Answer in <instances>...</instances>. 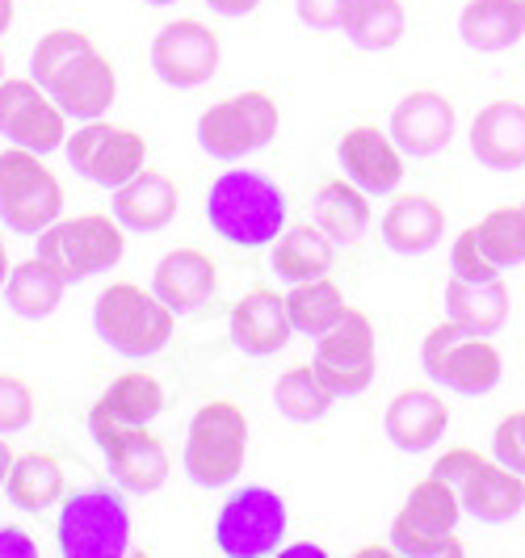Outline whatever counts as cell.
Masks as SVG:
<instances>
[{"label": "cell", "mask_w": 525, "mask_h": 558, "mask_svg": "<svg viewBox=\"0 0 525 558\" xmlns=\"http://www.w3.org/2000/svg\"><path fill=\"white\" fill-rule=\"evenodd\" d=\"M63 215V185L38 151L9 143L0 151V223L13 235H43Z\"/></svg>", "instance_id": "obj_8"}, {"label": "cell", "mask_w": 525, "mask_h": 558, "mask_svg": "<svg viewBox=\"0 0 525 558\" xmlns=\"http://www.w3.org/2000/svg\"><path fill=\"white\" fill-rule=\"evenodd\" d=\"M479 248L492 256L500 274L525 260V206H500L475 223Z\"/></svg>", "instance_id": "obj_36"}, {"label": "cell", "mask_w": 525, "mask_h": 558, "mask_svg": "<svg viewBox=\"0 0 525 558\" xmlns=\"http://www.w3.org/2000/svg\"><path fill=\"white\" fill-rule=\"evenodd\" d=\"M336 160L345 168V177L366 190V194H395L404 181V151L391 140V131L379 126H354L336 143Z\"/></svg>", "instance_id": "obj_18"}, {"label": "cell", "mask_w": 525, "mask_h": 558, "mask_svg": "<svg viewBox=\"0 0 525 558\" xmlns=\"http://www.w3.org/2000/svg\"><path fill=\"white\" fill-rule=\"evenodd\" d=\"M463 500L445 478H420L391 521V550L404 558H463L467 546L454 537Z\"/></svg>", "instance_id": "obj_5"}, {"label": "cell", "mask_w": 525, "mask_h": 558, "mask_svg": "<svg viewBox=\"0 0 525 558\" xmlns=\"http://www.w3.org/2000/svg\"><path fill=\"white\" fill-rule=\"evenodd\" d=\"M29 76L76 122L102 118L118 97V72H114L110 56H102V47L84 29L63 26L43 34L29 56Z\"/></svg>", "instance_id": "obj_1"}, {"label": "cell", "mask_w": 525, "mask_h": 558, "mask_svg": "<svg viewBox=\"0 0 525 558\" xmlns=\"http://www.w3.org/2000/svg\"><path fill=\"white\" fill-rule=\"evenodd\" d=\"M165 412V387L143 374V369H127L118 374L110 387L102 391V399L93 403L88 412V433L93 441H110L114 433L122 428H139V424H152V420Z\"/></svg>", "instance_id": "obj_17"}, {"label": "cell", "mask_w": 525, "mask_h": 558, "mask_svg": "<svg viewBox=\"0 0 525 558\" xmlns=\"http://www.w3.org/2000/svg\"><path fill=\"white\" fill-rule=\"evenodd\" d=\"M517 4H522V9H525V0H517Z\"/></svg>", "instance_id": "obj_48"}, {"label": "cell", "mask_w": 525, "mask_h": 558, "mask_svg": "<svg viewBox=\"0 0 525 558\" xmlns=\"http://www.w3.org/2000/svg\"><path fill=\"white\" fill-rule=\"evenodd\" d=\"M470 156L492 172L525 168V106L522 101H488L470 122Z\"/></svg>", "instance_id": "obj_25"}, {"label": "cell", "mask_w": 525, "mask_h": 558, "mask_svg": "<svg viewBox=\"0 0 525 558\" xmlns=\"http://www.w3.org/2000/svg\"><path fill=\"white\" fill-rule=\"evenodd\" d=\"M354 0H295V13L307 29H345Z\"/></svg>", "instance_id": "obj_40"}, {"label": "cell", "mask_w": 525, "mask_h": 558, "mask_svg": "<svg viewBox=\"0 0 525 558\" xmlns=\"http://www.w3.org/2000/svg\"><path fill=\"white\" fill-rule=\"evenodd\" d=\"M34 420V391L26 378L17 374H0V433H22Z\"/></svg>", "instance_id": "obj_37"}, {"label": "cell", "mask_w": 525, "mask_h": 558, "mask_svg": "<svg viewBox=\"0 0 525 558\" xmlns=\"http://www.w3.org/2000/svg\"><path fill=\"white\" fill-rule=\"evenodd\" d=\"M383 244L395 256H425L442 244L445 235V210L425 194H399L383 215Z\"/></svg>", "instance_id": "obj_26"}, {"label": "cell", "mask_w": 525, "mask_h": 558, "mask_svg": "<svg viewBox=\"0 0 525 558\" xmlns=\"http://www.w3.org/2000/svg\"><path fill=\"white\" fill-rule=\"evenodd\" d=\"M13 458H17V453H13L9 441L0 437V487H4V478H9V471H13Z\"/></svg>", "instance_id": "obj_43"}, {"label": "cell", "mask_w": 525, "mask_h": 558, "mask_svg": "<svg viewBox=\"0 0 525 558\" xmlns=\"http://www.w3.org/2000/svg\"><path fill=\"white\" fill-rule=\"evenodd\" d=\"M4 487H9V500L22 512H47L51 504L63 500V466L51 453L29 449V453L13 458V471L4 478Z\"/></svg>", "instance_id": "obj_33"}, {"label": "cell", "mask_w": 525, "mask_h": 558, "mask_svg": "<svg viewBox=\"0 0 525 558\" xmlns=\"http://www.w3.org/2000/svg\"><path fill=\"white\" fill-rule=\"evenodd\" d=\"M311 215H315V227L329 235L332 244H341V248H354L361 235L370 231V223H374L370 194L358 190L349 177L324 181L320 194L311 197Z\"/></svg>", "instance_id": "obj_27"}, {"label": "cell", "mask_w": 525, "mask_h": 558, "mask_svg": "<svg viewBox=\"0 0 525 558\" xmlns=\"http://www.w3.org/2000/svg\"><path fill=\"white\" fill-rule=\"evenodd\" d=\"M311 365L336 399H354V395L370 391L374 369H379V340H374L370 315L358 307L345 311V319L315 340Z\"/></svg>", "instance_id": "obj_12"}, {"label": "cell", "mask_w": 525, "mask_h": 558, "mask_svg": "<svg viewBox=\"0 0 525 558\" xmlns=\"http://www.w3.org/2000/svg\"><path fill=\"white\" fill-rule=\"evenodd\" d=\"M450 269H454V278L463 281H497L500 269L492 265V256L479 248V240H475V227H467L458 240H454V248H450Z\"/></svg>", "instance_id": "obj_38"}, {"label": "cell", "mask_w": 525, "mask_h": 558, "mask_svg": "<svg viewBox=\"0 0 525 558\" xmlns=\"http://www.w3.org/2000/svg\"><path fill=\"white\" fill-rule=\"evenodd\" d=\"M492 458H497L500 466L525 475V408L522 412H509L497 424V433H492Z\"/></svg>", "instance_id": "obj_39"}, {"label": "cell", "mask_w": 525, "mask_h": 558, "mask_svg": "<svg viewBox=\"0 0 525 558\" xmlns=\"http://www.w3.org/2000/svg\"><path fill=\"white\" fill-rule=\"evenodd\" d=\"M4 281H9V240L0 231V290H4Z\"/></svg>", "instance_id": "obj_45"}, {"label": "cell", "mask_w": 525, "mask_h": 558, "mask_svg": "<svg viewBox=\"0 0 525 558\" xmlns=\"http://www.w3.org/2000/svg\"><path fill=\"white\" fill-rule=\"evenodd\" d=\"M249 453V416L231 399H211L202 403L186 428V449L181 466L198 487H227L244 471Z\"/></svg>", "instance_id": "obj_4"}, {"label": "cell", "mask_w": 525, "mask_h": 558, "mask_svg": "<svg viewBox=\"0 0 525 558\" xmlns=\"http://www.w3.org/2000/svg\"><path fill=\"white\" fill-rule=\"evenodd\" d=\"M0 558H34V542L17 525H0Z\"/></svg>", "instance_id": "obj_41"}, {"label": "cell", "mask_w": 525, "mask_h": 558, "mask_svg": "<svg viewBox=\"0 0 525 558\" xmlns=\"http://www.w3.org/2000/svg\"><path fill=\"white\" fill-rule=\"evenodd\" d=\"M219 34L202 26L194 17L168 22L156 38H152V72L168 84V88H202L219 72Z\"/></svg>", "instance_id": "obj_15"}, {"label": "cell", "mask_w": 525, "mask_h": 558, "mask_svg": "<svg viewBox=\"0 0 525 558\" xmlns=\"http://www.w3.org/2000/svg\"><path fill=\"white\" fill-rule=\"evenodd\" d=\"M13 13H17V4H13V0H0V34H9V26H13Z\"/></svg>", "instance_id": "obj_44"}, {"label": "cell", "mask_w": 525, "mask_h": 558, "mask_svg": "<svg viewBox=\"0 0 525 558\" xmlns=\"http://www.w3.org/2000/svg\"><path fill=\"white\" fill-rule=\"evenodd\" d=\"M34 252L56 269L68 286L97 278L127 256V227L114 215H76L56 219L43 235H34Z\"/></svg>", "instance_id": "obj_6"}, {"label": "cell", "mask_w": 525, "mask_h": 558, "mask_svg": "<svg viewBox=\"0 0 525 558\" xmlns=\"http://www.w3.org/2000/svg\"><path fill=\"white\" fill-rule=\"evenodd\" d=\"M445 319L475 336H497L509 324V290L504 281H445Z\"/></svg>", "instance_id": "obj_28"}, {"label": "cell", "mask_w": 525, "mask_h": 558, "mask_svg": "<svg viewBox=\"0 0 525 558\" xmlns=\"http://www.w3.org/2000/svg\"><path fill=\"white\" fill-rule=\"evenodd\" d=\"M454 101L442 97L438 88H413L395 110H391V140L399 143L404 156L413 160H429L454 140Z\"/></svg>", "instance_id": "obj_16"}, {"label": "cell", "mask_w": 525, "mask_h": 558, "mask_svg": "<svg viewBox=\"0 0 525 558\" xmlns=\"http://www.w3.org/2000/svg\"><path fill=\"white\" fill-rule=\"evenodd\" d=\"M290 530L286 500L274 487H236L215 512V546L227 558H265L282 550V537Z\"/></svg>", "instance_id": "obj_11"}, {"label": "cell", "mask_w": 525, "mask_h": 558, "mask_svg": "<svg viewBox=\"0 0 525 558\" xmlns=\"http://www.w3.org/2000/svg\"><path fill=\"white\" fill-rule=\"evenodd\" d=\"M408 26V13L399 0H354L349 9V22H345V38L358 47V51H391Z\"/></svg>", "instance_id": "obj_34"}, {"label": "cell", "mask_w": 525, "mask_h": 558, "mask_svg": "<svg viewBox=\"0 0 525 558\" xmlns=\"http://www.w3.org/2000/svg\"><path fill=\"white\" fill-rule=\"evenodd\" d=\"M458 34L470 51L497 56L517 47L525 34V9L517 0H470L458 17Z\"/></svg>", "instance_id": "obj_29"}, {"label": "cell", "mask_w": 525, "mask_h": 558, "mask_svg": "<svg viewBox=\"0 0 525 558\" xmlns=\"http://www.w3.org/2000/svg\"><path fill=\"white\" fill-rule=\"evenodd\" d=\"M177 206H181V190L177 181L160 172V168H139L127 185L114 190L110 215L127 231H143V235H156L177 219Z\"/></svg>", "instance_id": "obj_21"}, {"label": "cell", "mask_w": 525, "mask_h": 558, "mask_svg": "<svg viewBox=\"0 0 525 558\" xmlns=\"http://www.w3.org/2000/svg\"><path fill=\"white\" fill-rule=\"evenodd\" d=\"M63 290H68V281L59 278L56 269L34 252L29 260L9 269V281H4L0 294H4V307L13 311V315H22V319H47L63 303Z\"/></svg>", "instance_id": "obj_30"}, {"label": "cell", "mask_w": 525, "mask_h": 558, "mask_svg": "<svg viewBox=\"0 0 525 558\" xmlns=\"http://www.w3.org/2000/svg\"><path fill=\"white\" fill-rule=\"evenodd\" d=\"M277 101L261 88H249V93H231L215 106L198 113V147L206 156H215L223 165L231 160H244L252 151L270 147L277 135Z\"/></svg>", "instance_id": "obj_10"}, {"label": "cell", "mask_w": 525, "mask_h": 558, "mask_svg": "<svg viewBox=\"0 0 525 558\" xmlns=\"http://www.w3.org/2000/svg\"><path fill=\"white\" fill-rule=\"evenodd\" d=\"M63 558H122L131 550V512L110 487L72 492L56 521Z\"/></svg>", "instance_id": "obj_9"}, {"label": "cell", "mask_w": 525, "mask_h": 558, "mask_svg": "<svg viewBox=\"0 0 525 558\" xmlns=\"http://www.w3.org/2000/svg\"><path fill=\"white\" fill-rule=\"evenodd\" d=\"M177 328V315L156 299V290H143L135 281H114L93 303V332L127 362H147L165 353Z\"/></svg>", "instance_id": "obj_3"}, {"label": "cell", "mask_w": 525, "mask_h": 558, "mask_svg": "<svg viewBox=\"0 0 525 558\" xmlns=\"http://www.w3.org/2000/svg\"><path fill=\"white\" fill-rule=\"evenodd\" d=\"M420 365L425 374L454 395H479L497 391L500 378H504V357L488 336H475L467 328H458L454 319H442L433 332L425 336L420 344Z\"/></svg>", "instance_id": "obj_7"}, {"label": "cell", "mask_w": 525, "mask_h": 558, "mask_svg": "<svg viewBox=\"0 0 525 558\" xmlns=\"http://www.w3.org/2000/svg\"><path fill=\"white\" fill-rule=\"evenodd\" d=\"M450 428V403L429 387H408L387 403L383 433L399 453H425L445 437Z\"/></svg>", "instance_id": "obj_22"}, {"label": "cell", "mask_w": 525, "mask_h": 558, "mask_svg": "<svg viewBox=\"0 0 525 558\" xmlns=\"http://www.w3.org/2000/svg\"><path fill=\"white\" fill-rule=\"evenodd\" d=\"M345 290L324 274V278L299 281L290 294H286V315H290V328L295 336H307V340H320V336L336 328L345 319Z\"/></svg>", "instance_id": "obj_32"}, {"label": "cell", "mask_w": 525, "mask_h": 558, "mask_svg": "<svg viewBox=\"0 0 525 558\" xmlns=\"http://www.w3.org/2000/svg\"><path fill=\"white\" fill-rule=\"evenodd\" d=\"M206 4H211L219 17H244V13H252L261 0H206Z\"/></svg>", "instance_id": "obj_42"}, {"label": "cell", "mask_w": 525, "mask_h": 558, "mask_svg": "<svg viewBox=\"0 0 525 558\" xmlns=\"http://www.w3.org/2000/svg\"><path fill=\"white\" fill-rule=\"evenodd\" d=\"M63 156L76 168V177L102 185V190H118L139 168H147V140L131 126H114L106 118H93V122L76 126V135H68Z\"/></svg>", "instance_id": "obj_13"}, {"label": "cell", "mask_w": 525, "mask_h": 558, "mask_svg": "<svg viewBox=\"0 0 525 558\" xmlns=\"http://www.w3.org/2000/svg\"><path fill=\"white\" fill-rule=\"evenodd\" d=\"M454 492L463 500V512L479 525H504L525 508V475L500 466L497 458H479Z\"/></svg>", "instance_id": "obj_24"}, {"label": "cell", "mask_w": 525, "mask_h": 558, "mask_svg": "<svg viewBox=\"0 0 525 558\" xmlns=\"http://www.w3.org/2000/svg\"><path fill=\"white\" fill-rule=\"evenodd\" d=\"M152 290L172 315H194L202 311L215 290H219V269L206 252L198 248H172L168 256H160L156 274H152Z\"/></svg>", "instance_id": "obj_23"}, {"label": "cell", "mask_w": 525, "mask_h": 558, "mask_svg": "<svg viewBox=\"0 0 525 558\" xmlns=\"http://www.w3.org/2000/svg\"><path fill=\"white\" fill-rule=\"evenodd\" d=\"M332 399H336V395L320 383L315 365H290L274 383V408L290 420V424H315V420H324L332 408Z\"/></svg>", "instance_id": "obj_35"}, {"label": "cell", "mask_w": 525, "mask_h": 558, "mask_svg": "<svg viewBox=\"0 0 525 558\" xmlns=\"http://www.w3.org/2000/svg\"><path fill=\"white\" fill-rule=\"evenodd\" d=\"M97 449H102V458L110 466L114 483L122 492H131V496H152L168 483V449L147 424L122 428Z\"/></svg>", "instance_id": "obj_19"}, {"label": "cell", "mask_w": 525, "mask_h": 558, "mask_svg": "<svg viewBox=\"0 0 525 558\" xmlns=\"http://www.w3.org/2000/svg\"><path fill=\"white\" fill-rule=\"evenodd\" d=\"M147 4H156V9H165V4H177V0H147Z\"/></svg>", "instance_id": "obj_46"}, {"label": "cell", "mask_w": 525, "mask_h": 558, "mask_svg": "<svg viewBox=\"0 0 525 558\" xmlns=\"http://www.w3.org/2000/svg\"><path fill=\"white\" fill-rule=\"evenodd\" d=\"M227 328H231V344L240 353H249V357H274L277 349H286L290 336H295L290 315H286V294H277L270 286L249 290L231 307Z\"/></svg>", "instance_id": "obj_20"}, {"label": "cell", "mask_w": 525, "mask_h": 558, "mask_svg": "<svg viewBox=\"0 0 525 558\" xmlns=\"http://www.w3.org/2000/svg\"><path fill=\"white\" fill-rule=\"evenodd\" d=\"M0 81H4V56H0Z\"/></svg>", "instance_id": "obj_47"}, {"label": "cell", "mask_w": 525, "mask_h": 558, "mask_svg": "<svg viewBox=\"0 0 525 558\" xmlns=\"http://www.w3.org/2000/svg\"><path fill=\"white\" fill-rule=\"evenodd\" d=\"M522 206H525V202H522Z\"/></svg>", "instance_id": "obj_49"}, {"label": "cell", "mask_w": 525, "mask_h": 558, "mask_svg": "<svg viewBox=\"0 0 525 558\" xmlns=\"http://www.w3.org/2000/svg\"><path fill=\"white\" fill-rule=\"evenodd\" d=\"M206 223L231 248H265L286 231V194L256 168H227L206 190Z\"/></svg>", "instance_id": "obj_2"}, {"label": "cell", "mask_w": 525, "mask_h": 558, "mask_svg": "<svg viewBox=\"0 0 525 558\" xmlns=\"http://www.w3.org/2000/svg\"><path fill=\"white\" fill-rule=\"evenodd\" d=\"M270 265L282 281L299 286V281L324 278L332 269V240L315 223L286 227L270 248Z\"/></svg>", "instance_id": "obj_31"}, {"label": "cell", "mask_w": 525, "mask_h": 558, "mask_svg": "<svg viewBox=\"0 0 525 558\" xmlns=\"http://www.w3.org/2000/svg\"><path fill=\"white\" fill-rule=\"evenodd\" d=\"M0 135L38 156L63 151L68 143V113L51 101V93L34 76H4L0 81Z\"/></svg>", "instance_id": "obj_14"}]
</instances>
